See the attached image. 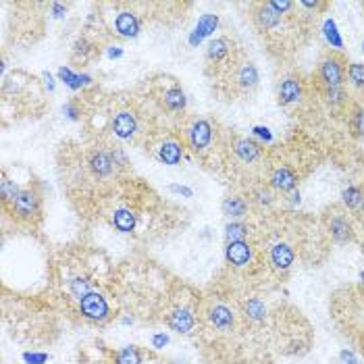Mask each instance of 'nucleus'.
Masks as SVG:
<instances>
[{
  "label": "nucleus",
  "instance_id": "22",
  "mask_svg": "<svg viewBox=\"0 0 364 364\" xmlns=\"http://www.w3.org/2000/svg\"><path fill=\"white\" fill-rule=\"evenodd\" d=\"M221 211H223V215H225L227 219L237 221V219H242V217L248 215L250 202H248L244 196H227V198L223 200V204H221Z\"/></svg>",
  "mask_w": 364,
  "mask_h": 364
},
{
  "label": "nucleus",
  "instance_id": "27",
  "mask_svg": "<svg viewBox=\"0 0 364 364\" xmlns=\"http://www.w3.org/2000/svg\"><path fill=\"white\" fill-rule=\"evenodd\" d=\"M323 94V102L331 111H337V109H343L348 104V92H346V86L343 88H329V90H321Z\"/></svg>",
  "mask_w": 364,
  "mask_h": 364
},
{
  "label": "nucleus",
  "instance_id": "44",
  "mask_svg": "<svg viewBox=\"0 0 364 364\" xmlns=\"http://www.w3.org/2000/svg\"><path fill=\"white\" fill-rule=\"evenodd\" d=\"M50 13H52V17H55V19H63L67 15V7L61 5V3H52L50 5Z\"/></svg>",
  "mask_w": 364,
  "mask_h": 364
},
{
  "label": "nucleus",
  "instance_id": "42",
  "mask_svg": "<svg viewBox=\"0 0 364 364\" xmlns=\"http://www.w3.org/2000/svg\"><path fill=\"white\" fill-rule=\"evenodd\" d=\"M169 192H171V194H179V196H183V198H192V196H194V190H192V187H187V185H177V183H171V185H169Z\"/></svg>",
  "mask_w": 364,
  "mask_h": 364
},
{
  "label": "nucleus",
  "instance_id": "8",
  "mask_svg": "<svg viewBox=\"0 0 364 364\" xmlns=\"http://www.w3.org/2000/svg\"><path fill=\"white\" fill-rule=\"evenodd\" d=\"M327 231L335 244H348L354 239V225L343 211H333L327 217Z\"/></svg>",
  "mask_w": 364,
  "mask_h": 364
},
{
  "label": "nucleus",
  "instance_id": "52",
  "mask_svg": "<svg viewBox=\"0 0 364 364\" xmlns=\"http://www.w3.org/2000/svg\"><path fill=\"white\" fill-rule=\"evenodd\" d=\"M175 364H185V362H175Z\"/></svg>",
  "mask_w": 364,
  "mask_h": 364
},
{
  "label": "nucleus",
  "instance_id": "43",
  "mask_svg": "<svg viewBox=\"0 0 364 364\" xmlns=\"http://www.w3.org/2000/svg\"><path fill=\"white\" fill-rule=\"evenodd\" d=\"M339 360H341L343 364H360L358 356H356V354H354L352 350H348V348L339 352Z\"/></svg>",
  "mask_w": 364,
  "mask_h": 364
},
{
  "label": "nucleus",
  "instance_id": "9",
  "mask_svg": "<svg viewBox=\"0 0 364 364\" xmlns=\"http://www.w3.org/2000/svg\"><path fill=\"white\" fill-rule=\"evenodd\" d=\"M233 50H235V44H233L231 38H227V36L215 38L206 46V63L213 65V67L225 65V63H229Z\"/></svg>",
  "mask_w": 364,
  "mask_h": 364
},
{
  "label": "nucleus",
  "instance_id": "12",
  "mask_svg": "<svg viewBox=\"0 0 364 364\" xmlns=\"http://www.w3.org/2000/svg\"><path fill=\"white\" fill-rule=\"evenodd\" d=\"M252 258H254V248L248 239L246 242H229L225 246V260L233 269H246L252 263Z\"/></svg>",
  "mask_w": 364,
  "mask_h": 364
},
{
  "label": "nucleus",
  "instance_id": "15",
  "mask_svg": "<svg viewBox=\"0 0 364 364\" xmlns=\"http://www.w3.org/2000/svg\"><path fill=\"white\" fill-rule=\"evenodd\" d=\"M217 27H219V15H213V13H204L200 19H198V23H196V27L190 31V36H187V42H190V46H200L206 38H211L215 31H217Z\"/></svg>",
  "mask_w": 364,
  "mask_h": 364
},
{
  "label": "nucleus",
  "instance_id": "24",
  "mask_svg": "<svg viewBox=\"0 0 364 364\" xmlns=\"http://www.w3.org/2000/svg\"><path fill=\"white\" fill-rule=\"evenodd\" d=\"M321 34H323L327 46H331V52H339L343 48V36H341V31H339V27H337V23H335L333 17H327L323 21Z\"/></svg>",
  "mask_w": 364,
  "mask_h": 364
},
{
  "label": "nucleus",
  "instance_id": "32",
  "mask_svg": "<svg viewBox=\"0 0 364 364\" xmlns=\"http://www.w3.org/2000/svg\"><path fill=\"white\" fill-rule=\"evenodd\" d=\"M346 79L358 92H364V63H350L346 71Z\"/></svg>",
  "mask_w": 364,
  "mask_h": 364
},
{
  "label": "nucleus",
  "instance_id": "33",
  "mask_svg": "<svg viewBox=\"0 0 364 364\" xmlns=\"http://www.w3.org/2000/svg\"><path fill=\"white\" fill-rule=\"evenodd\" d=\"M115 364H142V352L135 346H125L115 354Z\"/></svg>",
  "mask_w": 364,
  "mask_h": 364
},
{
  "label": "nucleus",
  "instance_id": "11",
  "mask_svg": "<svg viewBox=\"0 0 364 364\" xmlns=\"http://www.w3.org/2000/svg\"><path fill=\"white\" fill-rule=\"evenodd\" d=\"M296 263V250L287 242H275L269 250V265L277 273H287Z\"/></svg>",
  "mask_w": 364,
  "mask_h": 364
},
{
  "label": "nucleus",
  "instance_id": "45",
  "mask_svg": "<svg viewBox=\"0 0 364 364\" xmlns=\"http://www.w3.org/2000/svg\"><path fill=\"white\" fill-rule=\"evenodd\" d=\"M42 81H44V88H46L50 94L55 92V88H57V81H55V77H52V73L44 71V73H42Z\"/></svg>",
  "mask_w": 364,
  "mask_h": 364
},
{
  "label": "nucleus",
  "instance_id": "31",
  "mask_svg": "<svg viewBox=\"0 0 364 364\" xmlns=\"http://www.w3.org/2000/svg\"><path fill=\"white\" fill-rule=\"evenodd\" d=\"M250 235V227L244 221H229L225 225V239L229 242H246Z\"/></svg>",
  "mask_w": 364,
  "mask_h": 364
},
{
  "label": "nucleus",
  "instance_id": "29",
  "mask_svg": "<svg viewBox=\"0 0 364 364\" xmlns=\"http://www.w3.org/2000/svg\"><path fill=\"white\" fill-rule=\"evenodd\" d=\"M250 202H254V204H258V206H263V208H269V206L275 204V192L269 187V183H267V185L260 183V185H256V187L250 192Z\"/></svg>",
  "mask_w": 364,
  "mask_h": 364
},
{
  "label": "nucleus",
  "instance_id": "17",
  "mask_svg": "<svg viewBox=\"0 0 364 364\" xmlns=\"http://www.w3.org/2000/svg\"><path fill=\"white\" fill-rule=\"evenodd\" d=\"M252 19H254V23L260 31H275L283 23V17L279 13H275L267 3H260V5L254 7Z\"/></svg>",
  "mask_w": 364,
  "mask_h": 364
},
{
  "label": "nucleus",
  "instance_id": "40",
  "mask_svg": "<svg viewBox=\"0 0 364 364\" xmlns=\"http://www.w3.org/2000/svg\"><path fill=\"white\" fill-rule=\"evenodd\" d=\"M48 354H44V352H25L23 354V360L27 362V364H46L48 362Z\"/></svg>",
  "mask_w": 364,
  "mask_h": 364
},
{
  "label": "nucleus",
  "instance_id": "26",
  "mask_svg": "<svg viewBox=\"0 0 364 364\" xmlns=\"http://www.w3.org/2000/svg\"><path fill=\"white\" fill-rule=\"evenodd\" d=\"M244 317L252 323H263L267 319V304L260 298H250L244 304Z\"/></svg>",
  "mask_w": 364,
  "mask_h": 364
},
{
  "label": "nucleus",
  "instance_id": "7",
  "mask_svg": "<svg viewBox=\"0 0 364 364\" xmlns=\"http://www.w3.org/2000/svg\"><path fill=\"white\" fill-rule=\"evenodd\" d=\"M304 98V83L300 77L296 75H287L279 81V88H277V102L279 107L283 109H289V107H296L300 104Z\"/></svg>",
  "mask_w": 364,
  "mask_h": 364
},
{
  "label": "nucleus",
  "instance_id": "6",
  "mask_svg": "<svg viewBox=\"0 0 364 364\" xmlns=\"http://www.w3.org/2000/svg\"><path fill=\"white\" fill-rule=\"evenodd\" d=\"M140 131V121H138V115L133 111H119L113 115L111 119V133L123 142H129L138 135Z\"/></svg>",
  "mask_w": 364,
  "mask_h": 364
},
{
  "label": "nucleus",
  "instance_id": "3",
  "mask_svg": "<svg viewBox=\"0 0 364 364\" xmlns=\"http://www.w3.org/2000/svg\"><path fill=\"white\" fill-rule=\"evenodd\" d=\"M11 211L17 219L21 221H31L40 215L42 211V198L36 190L31 187H21L17 198L11 204Z\"/></svg>",
  "mask_w": 364,
  "mask_h": 364
},
{
  "label": "nucleus",
  "instance_id": "39",
  "mask_svg": "<svg viewBox=\"0 0 364 364\" xmlns=\"http://www.w3.org/2000/svg\"><path fill=\"white\" fill-rule=\"evenodd\" d=\"M63 115H65V119H69V121H79V119H81L79 104L73 102V100L65 102V104H63Z\"/></svg>",
  "mask_w": 364,
  "mask_h": 364
},
{
  "label": "nucleus",
  "instance_id": "23",
  "mask_svg": "<svg viewBox=\"0 0 364 364\" xmlns=\"http://www.w3.org/2000/svg\"><path fill=\"white\" fill-rule=\"evenodd\" d=\"M59 81H63L69 90H86L94 83V77L88 73H75L71 67H61L59 69Z\"/></svg>",
  "mask_w": 364,
  "mask_h": 364
},
{
  "label": "nucleus",
  "instance_id": "25",
  "mask_svg": "<svg viewBox=\"0 0 364 364\" xmlns=\"http://www.w3.org/2000/svg\"><path fill=\"white\" fill-rule=\"evenodd\" d=\"M138 217L131 208H117L113 213V227L121 233H131L135 229Z\"/></svg>",
  "mask_w": 364,
  "mask_h": 364
},
{
  "label": "nucleus",
  "instance_id": "49",
  "mask_svg": "<svg viewBox=\"0 0 364 364\" xmlns=\"http://www.w3.org/2000/svg\"><path fill=\"white\" fill-rule=\"evenodd\" d=\"M358 211H360V215H364V198H362V204H360Z\"/></svg>",
  "mask_w": 364,
  "mask_h": 364
},
{
  "label": "nucleus",
  "instance_id": "13",
  "mask_svg": "<svg viewBox=\"0 0 364 364\" xmlns=\"http://www.w3.org/2000/svg\"><path fill=\"white\" fill-rule=\"evenodd\" d=\"M233 83L235 88L242 92V94H250L258 88L260 83V73H258V67L252 63V61H244L235 73H233Z\"/></svg>",
  "mask_w": 364,
  "mask_h": 364
},
{
  "label": "nucleus",
  "instance_id": "48",
  "mask_svg": "<svg viewBox=\"0 0 364 364\" xmlns=\"http://www.w3.org/2000/svg\"><path fill=\"white\" fill-rule=\"evenodd\" d=\"M131 323H133V319H129V317L123 319V325H131Z\"/></svg>",
  "mask_w": 364,
  "mask_h": 364
},
{
  "label": "nucleus",
  "instance_id": "35",
  "mask_svg": "<svg viewBox=\"0 0 364 364\" xmlns=\"http://www.w3.org/2000/svg\"><path fill=\"white\" fill-rule=\"evenodd\" d=\"M69 291H71L77 300H81V298H86L88 294H92L94 289H92L88 277H75V279L69 281Z\"/></svg>",
  "mask_w": 364,
  "mask_h": 364
},
{
  "label": "nucleus",
  "instance_id": "4",
  "mask_svg": "<svg viewBox=\"0 0 364 364\" xmlns=\"http://www.w3.org/2000/svg\"><path fill=\"white\" fill-rule=\"evenodd\" d=\"M79 312H81L83 319H88L92 323H104L111 317V306L102 294L92 291V294H88L86 298L79 300Z\"/></svg>",
  "mask_w": 364,
  "mask_h": 364
},
{
  "label": "nucleus",
  "instance_id": "50",
  "mask_svg": "<svg viewBox=\"0 0 364 364\" xmlns=\"http://www.w3.org/2000/svg\"><path fill=\"white\" fill-rule=\"evenodd\" d=\"M360 285H362V287H364V271H362V273H360Z\"/></svg>",
  "mask_w": 364,
  "mask_h": 364
},
{
  "label": "nucleus",
  "instance_id": "16",
  "mask_svg": "<svg viewBox=\"0 0 364 364\" xmlns=\"http://www.w3.org/2000/svg\"><path fill=\"white\" fill-rule=\"evenodd\" d=\"M113 29L121 38H138L142 31V21L133 11H119L113 19Z\"/></svg>",
  "mask_w": 364,
  "mask_h": 364
},
{
  "label": "nucleus",
  "instance_id": "14",
  "mask_svg": "<svg viewBox=\"0 0 364 364\" xmlns=\"http://www.w3.org/2000/svg\"><path fill=\"white\" fill-rule=\"evenodd\" d=\"M88 167H90V171H92L96 177H100V179L111 177V175L117 171V165H115V161H113V154L107 152V150H94V152H90V156H88Z\"/></svg>",
  "mask_w": 364,
  "mask_h": 364
},
{
  "label": "nucleus",
  "instance_id": "34",
  "mask_svg": "<svg viewBox=\"0 0 364 364\" xmlns=\"http://www.w3.org/2000/svg\"><path fill=\"white\" fill-rule=\"evenodd\" d=\"M21 192V187L15 183V181H11L9 177H7V173H3V181H0V198H3V202L9 206V204H13V200L17 198V194Z\"/></svg>",
  "mask_w": 364,
  "mask_h": 364
},
{
  "label": "nucleus",
  "instance_id": "36",
  "mask_svg": "<svg viewBox=\"0 0 364 364\" xmlns=\"http://www.w3.org/2000/svg\"><path fill=\"white\" fill-rule=\"evenodd\" d=\"M73 55L79 59V55H81V61H86L90 55H94V44L88 40V38H79L75 44H73Z\"/></svg>",
  "mask_w": 364,
  "mask_h": 364
},
{
  "label": "nucleus",
  "instance_id": "30",
  "mask_svg": "<svg viewBox=\"0 0 364 364\" xmlns=\"http://www.w3.org/2000/svg\"><path fill=\"white\" fill-rule=\"evenodd\" d=\"M348 125L354 138H364V104H354L348 117Z\"/></svg>",
  "mask_w": 364,
  "mask_h": 364
},
{
  "label": "nucleus",
  "instance_id": "37",
  "mask_svg": "<svg viewBox=\"0 0 364 364\" xmlns=\"http://www.w3.org/2000/svg\"><path fill=\"white\" fill-rule=\"evenodd\" d=\"M275 13H279L281 17H285L287 13H291L294 9H298V3H289V0H281V3H279V0H269V3H267Z\"/></svg>",
  "mask_w": 364,
  "mask_h": 364
},
{
  "label": "nucleus",
  "instance_id": "2",
  "mask_svg": "<svg viewBox=\"0 0 364 364\" xmlns=\"http://www.w3.org/2000/svg\"><path fill=\"white\" fill-rule=\"evenodd\" d=\"M213 138H215V125L208 119H194L185 129V140L194 154H204L211 150Z\"/></svg>",
  "mask_w": 364,
  "mask_h": 364
},
{
  "label": "nucleus",
  "instance_id": "28",
  "mask_svg": "<svg viewBox=\"0 0 364 364\" xmlns=\"http://www.w3.org/2000/svg\"><path fill=\"white\" fill-rule=\"evenodd\" d=\"M341 204L346 211H358L360 204H362V198H364V190L360 185H346L341 190Z\"/></svg>",
  "mask_w": 364,
  "mask_h": 364
},
{
  "label": "nucleus",
  "instance_id": "51",
  "mask_svg": "<svg viewBox=\"0 0 364 364\" xmlns=\"http://www.w3.org/2000/svg\"><path fill=\"white\" fill-rule=\"evenodd\" d=\"M360 50H362V55H364V38H362V42H360Z\"/></svg>",
  "mask_w": 364,
  "mask_h": 364
},
{
  "label": "nucleus",
  "instance_id": "19",
  "mask_svg": "<svg viewBox=\"0 0 364 364\" xmlns=\"http://www.w3.org/2000/svg\"><path fill=\"white\" fill-rule=\"evenodd\" d=\"M167 325H169L171 331L185 335V333H190V331L194 329L196 317H194V312H192L190 308H183V306H181V308H175L171 315L167 317Z\"/></svg>",
  "mask_w": 364,
  "mask_h": 364
},
{
  "label": "nucleus",
  "instance_id": "20",
  "mask_svg": "<svg viewBox=\"0 0 364 364\" xmlns=\"http://www.w3.org/2000/svg\"><path fill=\"white\" fill-rule=\"evenodd\" d=\"M156 156L163 165L169 167H177L183 161V146L177 140H165L161 142V146L156 148Z\"/></svg>",
  "mask_w": 364,
  "mask_h": 364
},
{
  "label": "nucleus",
  "instance_id": "1",
  "mask_svg": "<svg viewBox=\"0 0 364 364\" xmlns=\"http://www.w3.org/2000/svg\"><path fill=\"white\" fill-rule=\"evenodd\" d=\"M346 59L339 55V52H327V55L319 61L317 67V81L321 90H329V88H343L346 86Z\"/></svg>",
  "mask_w": 364,
  "mask_h": 364
},
{
  "label": "nucleus",
  "instance_id": "53",
  "mask_svg": "<svg viewBox=\"0 0 364 364\" xmlns=\"http://www.w3.org/2000/svg\"><path fill=\"white\" fill-rule=\"evenodd\" d=\"M362 346H364V339H362Z\"/></svg>",
  "mask_w": 364,
  "mask_h": 364
},
{
  "label": "nucleus",
  "instance_id": "41",
  "mask_svg": "<svg viewBox=\"0 0 364 364\" xmlns=\"http://www.w3.org/2000/svg\"><path fill=\"white\" fill-rule=\"evenodd\" d=\"M169 343V335L167 333H154L152 335V348L154 350H163Z\"/></svg>",
  "mask_w": 364,
  "mask_h": 364
},
{
  "label": "nucleus",
  "instance_id": "10",
  "mask_svg": "<svg viewBox=\"0 0 364 364\" xmlns=\"http://www.w3.org/2000/svg\"><path fill=\"white\" fill-rule=\"evenodd\" d=\"M231 150L235 154V159L248 167L263 159V144L256 142L254 138H235L231 142Z\"/></svg>",
  "mask_w": 364,
  "mask_h": 364
},
{
  "label": "nucleus",
  "instance_id": "21",
  "mask_svg": "<svg viewBox=\"0 0 364 364\" xmlns=\"http://www.w3.org/2000/svg\"><path fill=\"white\" fill-rule=\"evenodd\" d=\"M208 319H211V325L219 331H229L235 325V315L233 310L225 304H217L208 312Z\"/></svg>",
  "mask_w": 364,
  "mask_h": 364
},
{
  "label": "nucleus",
  "instance_id": "18",
  "mask_svg": "<svg viewBox=\"0 0 364 364\" xmlns=\"http://www.w3.org/2000/svg\"><path fill=\"white\" fill-rule=\"evenodd\" d=\"M161 102H163V107L169 111V113H183L187 109V96L183 92L181 86L173 83L169 86L163 94H161Z\"/></svg>",
  "mask_w": 364,
  "mask_h": 364
},
{
  "label": "nucleus",
  "instance_id": "5",
  "mask_svg": "<svg viewBox=\"0 0 364 364\" xmlns=\"http://www.w3.org/2000/svg\"><path fill=\"white\" fill-rule=\"evenodd\" d=\"M298 183H300V175L289 165H277L269 173V187L275 194H285L287 196L294 190H298Z\"/></svg>",
  "mask_w": 364,
  "mask_h": 364
},
{
  "label": "nucleus",
  "instance_id": "38",
  "mask_svg": "<svg viewBox=\"0 0 364 364\" xmlns=\"http://www.w3.org/2000/svg\"><path fill=\"white\" fill-rule=\"evenodd\" d=\"M252 135L258 138L260 144H273V140H275L271 127H267V125H254V127H252Z\"/></svg>",
  "mask_w": 364,
  "mask_h": 364
},
{
  "label": "nucleus",
  "instance_id": "46",
  "mask_svg": "<svg viewBox=\"0 0 364 364\" xmlns=\"http://www.w3.org/2000/svg\"><path fill=\"white\" fill-rule=\"evenodd\" d=\"M107 55H109V59H121L125 55V50L121 46H111Z\"/></svg>",
  "mask_w": 364,
  "mask_h": 364
},
{
  "label": "nucleus",
  "instance_id": "47",
  "mask_svg": "<svg viewBox=\"0 0 364 364\" xmlns=\"http://www.w3.org/2000/svg\"><path fill=\"white\" fill-rule=\"evenodd\" d=\"M287 202H289L291 206H298V204L302 202V194H300V190H294L291 194H287Z\"/></svg>",
  "mask_w": 364,
  "mask_h": 364
}]
</instances>
